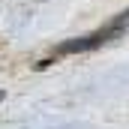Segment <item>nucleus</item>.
<instances>
[{"mask_svg":"<svg viewBox=\"0 0 129 129\" xmlns=\"http://www.w3.org/2000/svg\"><path fill=\"white\" fill-rule=\"evenodd\" d=\"M117 33H120V27H108V30H96V33H90V36H81V39H66V42H60V45L51 51V57L42 60L39 66H48V63H54V60H60V57H66V54L93 51V48H99V45H105L108 39H114Z\"/></svg>","mask_w":129,"mask_h":129,"instance_id":"nucleus-1","label":"nucleus"},{"mask_svg":"<svg viewBox=\"0 0 129 129\" xmlns=\"http://www.w3.org/2000/svg\"><path fill=\"white\" fill-rule=\"evenodd\" d=\"M114 27H129V9L123 15H117V21H114Z\"/></svg>","mask_w":129,"mask_h":129,"instance_id":"nucleus-2","label":"nucleus"},{"mask_svg":"<svg viewBox=\"0 0 129 129\" xmlns=\"http://www.w3.org/2000/svg\"><path fill=\"white\" fill-rule=\"evenodd\" d=\"M3 99H6V93H3V90H0V102H3Z\"/></svg>","mask_w":129,"mask_h":129,"instance_id":"nucleus-3","label":"nucleus"}]
</instances>
